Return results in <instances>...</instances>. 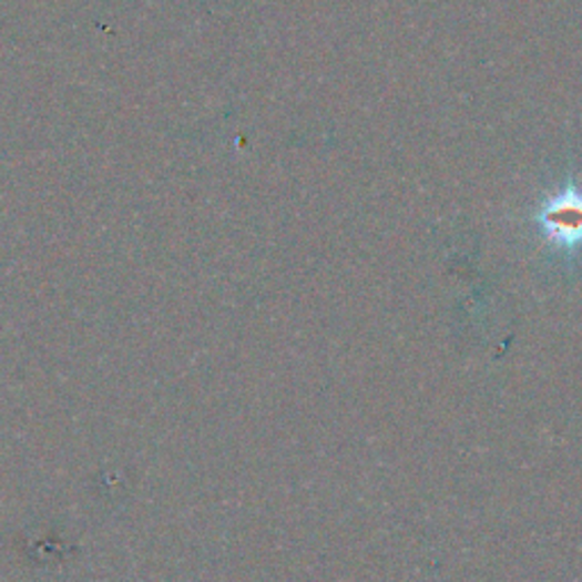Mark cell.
I'll list each match as a JSON object with an SVG mask.
<instances>
[{"mask_svg":"<svg viewBox=\"0 0 582 582\" xmlns=\"http://www.w3.org/2000/svg\"><path fill=\"white\" fill-rule=\"evenodd\" d=\"M549 231L558 233L564 239H578L582 235V201H575L571 196L562 198L553 210L547 214Z\"/></svg>","mask_w":582,"mask_h":582,"instance_id":"obj_1","label":"cell"}]
</instances>
